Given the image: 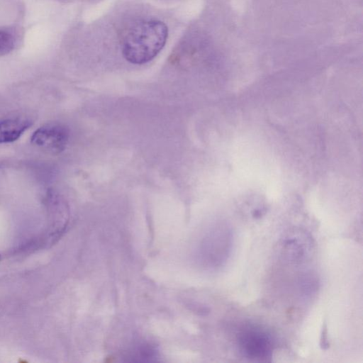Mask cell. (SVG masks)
I'll use <instances>...</instances> for the list:
<instances>
[{
    "instance_id": "1",
    "label": "cell",
    "mask_w": 363,
    "mask_h": 363,
    "mask_svg": "<svg viewBox=\"0 0 363 363\" xmlns=\"http://www.w3.org/2000/svg\"><path fill=\"white\" fill-rule=\"evenodd\" d=\"M168 36L166 25L160 21L137 23L123 35L121 50L130 63L142 65L151 61L164 46Z\"/></svg>"
},
{
    "instance_id": "2",
    "label": "cell",
    "mask_w": 363,
    "mask_h": 363,
    "mask_svg": "<svg viewBox=\"0 0 363 363\" xmlns=\"http://www.w3.org/2000/svg\"><path fill=\"white\" fill-rule=\"evenodd\" d=\"M238 345L245 357L255 361H267L273 351L270 336L265 331L255 328L244 329L239 333Z\"/></svg>"
},
{
    "instance_id": "3",
    "label": "cell",
    "mask_w": 363,
    "mask_h": 363,
    "mask_svg": "<svg viewBox=\"0 0 363 363\" xmlns=\"http://www.w3.org/2000/svg\"><path fill=\"white\" fill-rule=\"evenodd\" d=\"M69 130L64 125L47 123L35 130L30 137V143L38 148L52 154L62 152L69 141Z\"/></svg>"
},
{
    "instance_id": "4",
    "label": "cell",
    "mask_w": 363,
    "mask_h": 363,
    "mask_svg": "<svg viewBox=\"0 0 363 363\" xmlns=\"http://www.w3.org/2000/svg\"><path fill=\"white\" fill-rule=\"evenodd\" d=\"M28 119L9 118L0 120V144L17 140L31 125Z\"/></svg>"
},
{
    "instance_id": "5",
    "label": "cell",
    "mask_w": 363,
    "mask_h": 363,
    "mask_svg": "<svg viewBox=\"0 0 363 363\" xmlns=\"http://www.w3.org/2000/svg\"><path fill=\"white\" fill-rule=\"evenodd\" d=\"M18 34L11 28H0V56L13 51L18 43Z\"/></svg>"
},
{
    "instance_id": "6",
    "label": "cell",
    "mask_w": 363,
    "mask_h": 363,
    "mask_svg": "<svg viewBox=\"0 0 363 363\" xmlns=\"http://www.w3.org/2000/svg\"><path fill=\"white\" fill-rule=\"evenodd\" d=\"M320 346L323 350H327L330 347V343L328 337V330L325 323L323 325L320 340Z\"/></svg>"
}]
</instances>
